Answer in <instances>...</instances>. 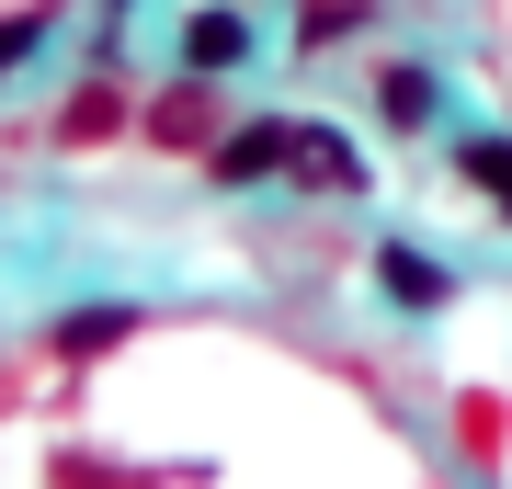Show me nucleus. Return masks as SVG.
<instances>
[{"label": "nucleus", "instance_id": "1", "mask_svg": "<svg viewBox=\"0 0 512 489\" xmlns=\"http://www.w3.org/2000/svg\"><path fill=\"white\" fill-rule=\"evenodd\" d=\"M285 171L319 182V194H365V160H353V137H330V126H296L285 137Z\"/></svg>", "mask_w": 512, "mask_h": 489}, {"label": "nucleus", "instance_id": "2", "mask_svg": "<svg viewBox=\"0 0 512 489\" xmlns=\"http://www.w3.org/2000/svg\"><path fill=\"white\" fill-rule=\"evenodd\" d=\"M285 114H262V126H239V137H217V182H262V171H285Z\"/></svg>", "mask_w": 512, "mask_h": 489}, {"label": "nucleus", "instance_id": "3", "mask_svg": "<svg viewBox=\"0 0 512 489\" xmlns=\"http://www.w3.org/2000/svg\"><path fill=\"white\" fill-rule=\"evenodd\" d=\"M376 285L399 296V308H444V262H433V251H399V239L376 251Z\"/></svg>", "mask_w": 512, "mask_h": 489}, {"label": "nucleus", "instance_id": "4", "mask_svg": "<svg viewBox=\"0 0 512 489\" xmlns=\"http://www.w3.org/2000/svg\"><path fill=\"white\" fill-rule=\"evenodd\" d=\"M183 57H194V80L205 69H239V57H251V23H239V12H194L183 23Z\"/></svg>", "mask_w": 512, "mask_h": 489}, {"label": "nucleus", "instance_id": "5", "mask_svg": "<svg viewBox=\"0 0 512 489\" xmlns=\"http://www.w3.org/2000/svg\"><path fill=\"white\" fill-rule=\"evenodd\" d=\"M456 171H467L478 194H490L501 217H512V137H467V148H456Z\"/></svg>", "mask_w": 512, "mask_h": 489}, {"label": "nucleus", "instance_id": "6", "mask_svg": "<svg viewBox=\"0 0 512 489\" xmlns=\"http://www.w3.org/2000/svg\"><path fill=\"white\" fill-rule=\"evenodd\" d=\"M376 114H387V126H433V69H387L376 80Z\"/></svg>", "mask_w": 512, "mask_h": 489}, {"label": "nucleus", "instance_id": "7", "mask_svg": "<svg viewBox=\"0 0 512 489\" xmlns=\"http://www.w3.org/2000/svg\"><path fill=\"white\" fill-rule=\"evenodd\" d=\"M137 330V308H80V319H57V353H114Z\"/></svg>", "mask_w": 512, "mask_h": 489}, {"label": "nucleus", "instance_id": "8", "mask_svg": "<svg viewBox=\"0 0 512 489\" xmlns=\"http://www.w3.org/2000/svg\"><path fill=\"white\" fill-rule=\"evenodd\" d=\"M148 126H160L171 148H205V126H217V114H205V80H183V91H171L160 114H148Z\"/></svg>", "mask_w": 512, "mask_h": 489}, {"label": "nucleus", "instance_id": "9", "mask_svg": "<svg viewBox=\"0 0 512 489\" xmlns=\"http://www.w3.org/2000/svg\"><path fill=\"white\" fill-rule=\"evenodd\" d=\"M57 126H69L80 148H92V137H114V126H126V103H114V80H92V91H80L69 114H57Z\"/></svg>", "mask_w": 512, "mask_h": 489}, {"label": "nucleus", "instance_id": "10", "mask_svg": "<svg viewBox=\"0 0 512 489\" xmlns=\"http://www.w3.org/2000/svg\"><path fill=\"white\" fill-rule=\"evenodd\" d=\"M46 23H57V12H0V69H12V57H35V46H46Z\"/></svg>", "mask_w": 512, "mask_h": 489}, {"label": "nucleus", "instance_id": "11", "mask_svg": "<svg viewBox=\"0 0 512 489\" xmlns=\"http://www.w3.org/2000/svg\"><path fill=\"white\" fill-rule=\"evenodd\" d=\"M353 35V0H308V46H342Z\"/></svg>", "mask_w": 512, "mask_h": 489}]
</instances>
